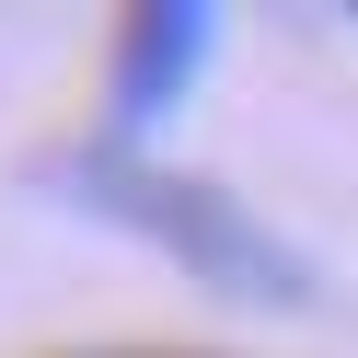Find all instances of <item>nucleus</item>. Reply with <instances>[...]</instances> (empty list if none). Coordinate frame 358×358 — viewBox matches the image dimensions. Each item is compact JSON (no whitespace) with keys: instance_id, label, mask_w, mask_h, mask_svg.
I'll return each instance as SVG.
<instances>
[{"instance_id":"nucleus-1","label":"nucleus","mask_w":358,"mask_h":358,"mask_svg":"<svg viewBox=\"0 0 358 358\" xmlns=\"http://www.w3.org/2000/svg\"><path fill=\"white\" fill-rule=\"evenodd\" d=\"M35 185H58L70 208L116 220L127 243H150V255H173L196 289H220V301L243 312H312V255L278 231V220H255L231 185H208V173H173L150 162V150L127 139H93V150H58V162H35Z\"/></svg>"},{"instance_id":"nucleus-2","label":"nucleus","mask_w":358,"mask_h":358,"mask_svg":"<svg viewBox=\"0 0 358 358\" xmlns=\"http://www.w3.org/2000/svg\"><path fill=\"white\" fill-rule=\"evenodd\" d=\"M208 47H220V12H208V0H139V12L116 24V70H104V139L139 150L150 127L196 93Z\"/></svg>"},{"instance_id":"nucleus-3","label":"nucleus","mask_w":358,"mask_h":358,"mask_svg":"<svg viewBox=\"0 0 358 358\" xmlns=\"http://www.w3.org/2000/svg\"><path fill=\"white\" fill-rule=\"evenodd\" d=\"M70 358H220V347H70Z\"/></svg>"}]
</instances>
